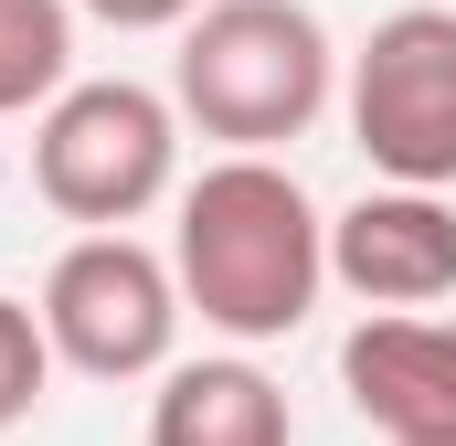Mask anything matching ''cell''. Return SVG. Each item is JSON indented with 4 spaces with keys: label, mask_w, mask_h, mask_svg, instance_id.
I'll return each instance as SVG.
<instances>
[{
    "label": "cell",
    "mask_w": 456,
    "mask_h": 446,
    "mask_svg": "<svg viewBox=\"0 0 456 446\" xmlns=\"http://www.w3.org/2000/svg\"><path fill=\"white\" fill-rule=\"evenodd\" d=\"M330 96H340V43L308 0H213L202 21H181L170 107L181 128L224 138V160H276L330 117Z\"/></svg>",
    "instance_id": "7a4b0ae2"
},
{
    "label": "cell",
    "mask_w": 456,
    "mask_h": 446,
    "mask_svg": "<svg viewBox=\"0 0 456 446\" xmlns=\"http://www.w3.org/2000/svg\"><path fill=\"white\" fill-rule=\"evenodd\" d=\"M340 393L382 446H456V319H361L340 340Z\"/></svg>",
    "instance_id": "52a82bcc"
},
{
    "label": "cell",
    "mask_w": 456,
    "mask_h": 446,
    "mask_svg": "<svg viewBox=\"0 0 456 446\" xmlns=\"http://www.w3.org/2000/svg\"><path fill=\"white\" fill-rule=\"evenodd\" d=\"M181 277L138 234H75L43 277V340L86 383H149L181 351Z\"/></svg>",
    "instance_id": "5b68a950"
},
{
    "label": "cell",
    "mask_w": 456,
    "mask_h": 446,
    "mask_svg": "<svg viewBox=\"0 0 456 446\" xmlns=\"http://www.w3.org/2000/svg\"><path fill=\"white\" fill-rule=\"evenodd\" d=\"M213 0H75V21H107V32H181Z\"/></svg>",
    "instance_id": "8fae6325"
},
{
    "label": "cell",
    "mask_w": 456,
    "mask_h": 446,
    "mask_svg": "<svg viewBox=\"0 0 456 446\" xmlns=\"http://www.w3.org/2000/svg\"><path fill=\"white\" fill-rule=\"evenodd\" d=\"M149 446H297V415L244 351L170 361L159 393H149Z\"/></svg>",
    "instance_id": "ba28073f"
},
{
    "label": "cell",
    "mask_w": 456,
    "mask_h": 446,
    "mask_svg": "<svg viewBox=\"0 0 456 446\" xmlns=\"http://www.w3.org/2000/svg\"><path fill=\"white\" fill-rule=\"evenodd\" d=\"M75 86V0H0V117H43Z\"/></svg>",
    "instance_id": "9c48e42d"
},
{
    "label": "cell",
    "mask_w": 456,
    "mask_h": 446,
    "mask_svg": "<svg viewBox=\"0 0 456 446\" xmlns=\"http://www.w3.org/2000/svg\"><path fill=\"white\" fill-rule=\"evenodd\" d=\"M170 277H181V309H202V330L244 340V351L287 340L308 330L330 287V213L308 202L287 160H213L202 181H181Z\"/></svg>",
    "instance_id": "6da1fadb"
},
{
    "label": "cell",
    "mask_w": 456,
    "mask_h": 446,
    "mask_svg": "<svg viewBox=\"0 0 456 446\" xmlns=\"http://www.w3.org/2000/svg\"><path fill=\"white\" fill-rule=\"evenodd\" d=\"M340 107L393 192H456V11L446 0L382 11L340 75Z\"/></svg>",
    "instance_id": "277c9868"
},
{
    "label": "cell",
    "mask_w": 456,
    "mask_h": 446,
    "mask_svg": "<svg viewBox=\"0 0 456 446\" xmlns=\"http://www.w3.org/2000/svg\"><path fill=\"white\" fill-rule=\"evenodd\" d=\"M32 192L86 234H127L181 192V107L138 75H75L32 117Z\"/></svg>",
    "instance_id": "3957f363"
},
{
    "label": "cell",
    "mask_w": 456,
    "mask_h": 446,
    "mask_svg": "<svg viewBox=\"0 0 456 446\" xmlns=\"http://www.w3.org/2000/svg\"><path fill=\"white\" fill-rule=\"evenodd\" d=\"M43 383H53V340H43V309H21V298H0V436L43 404Z\"/></svg>",
    "instance_id": "30bf717a"
},
{
    "label": "cell",
    "mask_w": 456,
    "mask_h": 446,
    "mask_svg": "<svg viewBox=\"0 0 456 446\" xmlns=\"http://www.w3.org/2000/svg\"><path fill=\"white\" fill-rule=\"evenodd\" d=\"M330 277L371 319H425L436 298H456V202L446 192H361L330 223Z\"/></svg>",
    "instance_id": "8992f818"
}]
</instances>
